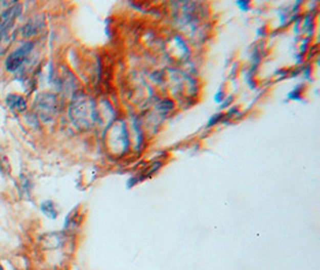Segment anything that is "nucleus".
<instances>
[{
    "label": "nucleus",
    "mask_w": 320,
    "mask_h": 270,
    "mask_svg": "<svg viewBox=\"0 0 320 270\" xmlns=\"http://www.w3.org/2000/svg\"><path fill=\"white\" fill-rule=\"evenodd\" d=\"M69 115L76 128L84 130L90 129L97 119L94 100L84 94L77 95L70 105Z\"/></svg>",
    "instance_id": "1"
},
{
    "label": "nucleus",
    "mask_w": 320,
    "mask_h": 270,
    "mask_svg": "<svg viewBox=\"0 0 320 270\" xmlns=\"http://www.w3.org/2000/svg\"><path fill=\"white\" fill-rule=\"evenodd\" d=\"M35 111L42 121L48 122L54 119L58 112V100L49 93L40 94L35 100Z\"/></svg>",
    "instance_id": "2"
},
{
    "label": "nucleus",
    "mask_w": 320,
    "mask_h": 270,
    "mask_svg": "<svg viewBox=\"0 0 320 270\" xmlns=\"http://www.w3.org/2000/svg\"><path fill=\"white\" fill-rule=\"evenodd\" d=\"M108 144L111 146L112 152L115 154L125 153L129 148V135L126 126L122 121H118L112 126L108 135Z\"/></svg>",
    "instance_id": "3"
},
{
    "label": "nucleus",
    "mask_w": 320,
    "mask_h": 270,
    "mask_svg": "<svg viewBox=\"0 0 320 270\" xmlns=\"http://www.w3.org/2000/svg\"><path fill=\"white\" fill-rule=\"evenodd\" d=\"M33 46L34 45L31 42H26L22 46L17 48L15 52H12L5 60L6 70L10 72L17 71L23 65V63L26 61L27 57L29 55L31 50H33Z\"/></svg>",
    "instance_id": "4"
},
{
    "label": "nucleus",
    "mask_w": 320,
    "mask_h": 270,
    "mask_svg": "<svg viewBox=\"0 0 320 270\" xmlns=\"http://www.w3.org/2000/svg\"><path fill=\"white\" fill-rule=\"evenodd\" d=\"M19 13H20V5L16 4L11 6V8H9L8 10H5V11L0 15V34L5 33V31L12 26L15 19L19 16Z\"/></svg>",
    "instance_id": "5"
},
{
    "label": "nucleus",
    "mask_w": 320,
    "mask_h": 270,
    "mask_svg": "<svg viewBox=\"0 0 320 270\" xmlns=\"http://www.w3.org/2000/svg\"><path fill=\"white\" fill-rule=\"evenodd\" d=\"M6 105H8L9 108L17 112H23L27 110L26 100L19 95H9L6 97Z\"/></svg>",
    "instance_id": "6"
},
{
    "label": "nucleus",
    "mask_w": 320,
    "mask_h": 270,
    "mask_svg": "<svg viewBox=\"0 0 320 270\" xmlns=\"http://www.w3.org/2000/svg\"><path fill=\"white\" fill-rule=\"evenodd\" d=\"M41 210L45 213V215H47L51 219H55L57 217V210H55L54 205L52 202H44L41 204Z\"/></svg>",
    "instance_id": "7"
},
{
    "label": "nucleus",
    "mask_w": 320,
    "mask_h": 270,
    "mask_svg": "<svg viewBox=\"0 0 320 270\" xmlns=\"http://www.w3.org/2000/svg\"><path fill=\"white\" fill-rule=\"evenodd\" d=\"M174 42H175V45H177V46L180 48V51H181V53L184 54V55H187L188 57V54H189V52H188V48H187V45H186V42H185V40H182V37H180V36H175L174 37Z\"/></svg>",
    "instance_id": "8"
},
{
    "label": "nucleus",
    "mask_w": 320,
    "mask_h": 270,
    "mask_svg": "<svg viewBox=\"0 0 320 270\" xmlns=\"http://www.w3.org/2000/svg\"><path fill=\"white\" fill-rule=\"evenodd\" d=\"M288 99L290 100H301V87H295L291 92L288 94Z\"/></svg>",
    "instance_id": "9"
},
{
    "label": "nucleus",
    "mask_w": 320,
    "mask_h": 270,
    "mask_svg": "<svg viewBox=\"0 0 320 270\" xmlns=\"http://www.w3.org/2000/svg\"><path fill=\"white\" fill-rule=\"evenodd\" d=\"M224 99H226V93H224L221 88H219V90H217L215 95H214V100H215L217 103H221Z\"/></svg>",
    "instance_id": "10"
},
{
    "label": "nucleus",
    "mask_w": 320,
    "mask_h": 270,
    "mask_svg": "<svg viewBox=\"0 0 320 270\" xmlns=\"http://www.w3.org/2000/svg\"><path fill=\"white\" fill-rule=\"evenodd\" d=\"M223 117H224V114H223V113H219V114L212 115V117L210 118L209 122H207V126H209V128H210V126H212V125L217 124V122H219Z\"/></svg>",
    "instance_id": "11"
},
{
    "label": "nucleus",
    "mask_w": 320,
    "mask_h": 270,
    "mask_svg": "<svg viewBox=\"0 0 320 270\" xmlns=\"http://www.w3.org/2000/svg\"><path fill=\"white\" fill-rule=\"evenodd\" d=\"M237 5L242 11H248L251 9V4H249V2H247V0H245V2H237Z\"/></svg>",
    "instance_id": "12"
},
{
    "label": "nucleus",
    "mask_w": 320,
    "mask_h": 270,
    "mask_svg": "<svg viewBox=\"0 0 320 270\" xmlns=\"http://www.w3.org/2000/svg\"><path fill=\"white\" fill-rule=\"evenodd\" d=\"M308 45H309V38H305V40H302V41H301V45H300V55H302V54L305 53L306 51H307Z\"/></svg>",
    "instance_id": "13"
},
{
    "label": "nucleus",
    "mask_w": 320,
    "mask_h": 270,
    "mask_svg": "<svg viewBox=\"0 0 320 270\" xmlns=\"http://www.w3.org/2000/svg\"><path fill=\"white\" fill-rule=\"evenodd\" d=\"M295 20V24H294V31H295V34H297L298 33V30H300V24H301V20H302V18L300 16H297L296 18L294 19Z\"/></svg>",
    "instance_id": "14"
},
{
    "label": "nucleus",
    "mask_w": 320,
    "mask_h": 270,
    "mask_svg": "<svg viewBox=\"0 0 320 270\" xmlns=\"http://www.w3.org/2000/svg\"><path fill=\"white\" fill-rule=\"evenodd\" d=\"M301 72L306 79H309V77H311V68L309 66H305V69H301Z\"/></svg>",
    "instance_id": "15"
},
{
    "label": "nucleus",
    "mask_w": 320,
    "mask_h": 270,
    "mask_svg": "<svg viewBox=\"0 0 320 270\" xmlns=\"http://www.w3.org/2000/svg\"><path fill=\"white\" fill-rule=\"evenodd\" d=\"M231 101H233V96H228V97H226V99H224L222 102H221V107L222 108H224V107H228L229 106V105L231 103Z\"/></svg>",
    "instance_id": "16"
},
{
    "label": "nucleus",
    "mask_w": 320,
    "mask_h": 270,
    "mask_svg": "<svg viewBox=\"0 0 320 270\" xmlns=\"http://www.w3.org/2000/svg\"><path fill=\"white\" fill-rule=\"evenodd\" d=\"M0 270H4V269H3V266H2V265H0Z\"/></svg>",
    "instance_id": "17"
}]
</instances>
